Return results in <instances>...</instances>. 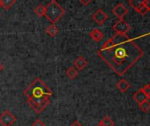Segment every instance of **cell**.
<instances>
[{
  "mask_svg": "<svg viewBox=\"0 0 150 126\" xmlns=\"http://www.w3.org/2000/svg\"><path fill=\"white\" fill-rule=\"evenodd\" d=\"M97 54L114 73L123 76L142 57L144 52L128 35L116 34Z\"/></svg>",
  "mask_w": 150,
  "mask_h": 126,
  "instance_id": "cell-1",
  "label": "cell"
},
{
  "mask_svg": "<svg viewBox=\"0 0 150 126\" xmlns=\"http://www.w3.org/2000/svg\"><path fill=\"white\" fill-rule=\"evenodd\" d=\"M52 94V90L40 78H36L23 92V94L28 99L50 97Z\"/></svg>",
  "mask_w": 150,
  "mask_h": 126,
  "instance_id": "cell-2",
  "label": "cell"
},
{
  "mask_svg": "<svg viewBox=\"0 0 150 126\" xmlns=\"http://www.w3.org/2000/svg\"><path fill=\"white\" fill-rule=\"evenodd\" d=\"M64 13H65V11L56 0H51V1L45 6L44 16L51 24L57 23L64 15Z\"/></svg>",
  "mask_w": 150,
  "mask_h": 126,
  "instance_id": "cell-3",
  "label": "cell"
},
{
  "mask_svg": "<svg viewBox=\"0 0 150 126\" xmlns=\"http://www.w3.org/2000/svg\"><path fill=\"white\" fill-rule=\"evenodd\" d=\"M50 97H43L39 99H27V102L29 107L36 113L41 114L50 103Z\"/></svg>",
  "mask_w": 150,
  "mask_h": 126,
  "instance_id": "cell-4",
  "label": "cell"
},
{
  "mask_svg": "<svg viewBox=\"0 0 150 126\" xmlns=\"http://www.w3.org/2000/svg\"><path fill=\"white\" fill-rule=\"evenodd\" d=\"M16 121L17 118L7 109L0 115V124L2 126H12Z\"/></svg>",
  "mask_w": 150,
  "mask_h": 126,
  "instance_id": "cell-5",
  "label": "cell"
},
{
  "mask_svg": "<svg viewBox=\"0 0 150 126\" xmlns=\"http://www.w3.org/2000/svg\"><path fill=\"white\" fill-rule=\"evenodd\" d=\"M131 29V26L126 23L124 20H118L114 25H113V30L116 32V34H126Z\"/></svg>",
  "mask_w": 150,
  "mask_h": 126,
  "instance_id": "cell-6",
  "label": "cell"
},
{
  "mask_svg": "<svg viewBox=\"0 0 150 126\" xmlns=\"http://www.w3.org/2000/svg\"><path fill=\"white\" fill-rule=\"evenodd\" d=\"M92 19H93V20H94L96 24L102 26V25H103V24L106 22V20H108V15H107L102 9H98V10L92 15Z\"/></svg>",
  "mask_w": 150,
  "mask_h": 126,
  "instance_id": "cell-7",
  "label": "cell"
},
{
  "mask_svg": "<svg viewBox=\"0 0 150 126\" xmlns=\"http://www.w3.org/2000/svg\"><path fill=\"white\" fill-rule=\"evenodd\" d=\"M113 14L118 19V20H123L125 16L128 13V9L123 5V4H117L112 10Z\"/></svg>",
  "mask_w": 150,
  "mask_h": 126,
  "instance_id": "cell-8",
  "label": "cell"
},
{
  "mask_svg": "<svg viewBox=\"0 0 150 126\" xmlns=\"http://www.w3.org/2000/svg\"><path fill=\"white\" fill-rule=\"evenodd\" d=\"M73 65L76 68L78 71H82L86 68V66L88 65V61L81 56H79L76 60L73 62Z\"/></svg>",
  "mask_w": 150,
  "mask_h": 126,
  "instance_id": "cell-9",
  "label": "cell"
},
{
  "mask_svg": "<svg viewBox=\"0 0 150 126\" xmlns=\"http://www.w3.org/2000/svg\"><path fill=\"white\" fill-rule=\"evenodd\" d=\"M132 98L134 99V101H135L138 104H139V103H141V102H143V101H145L149 100L148 97L146 96V94L144 93V91L142 90V88L137 90V91L133 94Z\"/></svg>",
  "mask_w": 150,
  "mask_h": 126,
  "instance_id": "cell-10",
  "label": "cell"
},
{
  "mask_svg": "<svg viewBox=\"0 0 150 126\" xmlns=\"http://www.w3.org/2000/svg\"><path fill=\"white\" fill-rule=\"evenodd\" d=\"M89 36L91 37V39H93L96 42H101L103 39L104 34H103V33L100 29L95 28V29H93L89 33Z\"/></svg>",
  "mask_w": 150,
  "mask_h": 126,
  "instance_id": "cell-11",
  "label": "cell"
},
{
  "mask_svg": "<svg viewBox=\"0 0 150 126\" xmlns=\"http://www.w3.org/2000/svg\"><path fill=\"white\" fill-rule=\"evenodd\" d=\"M130 84L127 80H125V79L120 80L117 84V88L120 93H125L129 88H130Z\"/></svg>",
  "mask_w": 150,
  "mask_h": 126,
  "instance_id": "cell-12",
  "label": "cell"
},
{
  "mask_svg": "<svg viewBox=\"0 0 150 126\" xmlns=\"http://www.w3.org/2000/svg\"><path fill=\"white\" fill-rule=\"evenodd\" d=\"M65 74H66V76L70 80H75V79L78 77L79 73H78V70L75 68V67H70V68L67 69Z\"/></svg>",
  "mask_w": 150,
  "mask_h": 126,
  "instance_id": "cell-13",
  "label": "cell"
},
{
  "mask_svg": "<svg viewBox=\"0 0 150 126\" xmlns=\"http://www.w3.org/2000/svg\"><path fill=\"white\" fill-rule=\"evenodd\" d=\"M46 33L49 36L54 37L58 33V28L57 27V26L55 24H51L50 26L48 27V28L46 29Z\"/></svg>",
  "mask_w": 150,
  "mask_h": 126,
  "instance_id": "cell-14",
  "label": "cell"
},
{
  "mask_svg": "<svg viewBox=\"0 0 150 126\" xmlns=\"http://www.w3.org/2000/svg\"><path fill=\"white\" fill-rule=\"evenodd\" d=\"M99 124L101 126H114L115 125V122H114V121L109 115H105L101 120V122H99Z\"/></svg>",
  "mask_w": 150,
  "mask_h": 126,
  "instance_id": "cell-15",
  "label": "cell"
},
{
  "mask_svg": "<svg viewBox=\"0 0 150 126\" xmlns=\"http://www.w3.org/2000/svg\"><path fill=\"white\" fill-rule=\"evenodd\" d=\"M15 3H16V0H0L1 6L4 7V9H6V10L12 8Z\"/></svg>",
  "mask_w": 150,
  "mask_h": 126,
  "instance_id": "cell-16",
  "label": "cell"
},
{
  "mask_svg": "<svg viewBox=\"0 0 150 126\" xmlns=\"http://www.w3.org/2000/svg\"><path fill=\"white\" fill-rule=\"evenodd\" d=\"M145 0H129L128 4L130 6H132L134 10H137L139 6L144 5Z\"/></svg>",
  "mask_w": 150,
  "mask_h": 126,
  "instance_id": "cell-17",
  "label": "cell"
},
{
  "mask_svg": "<svg viewBox=\"0 0 150 126\" xmlns=\"http://www.w3.org/2000/svg\"><path fill=\"white\" fill-rule=\"evenodd\" d=\"M35 13L38 16V17H43L45 14V6L42 5H39L38 6H36V8L35 9Z\"/></svg>",
  "mask_w": 150,
  "mask_h": 126,
  "instance_id": "cell-18",
  "label": "cell"
},
{
  "mask_svg": "<svg viewBox=\"0 0 150 126\" xmlns=\"http://www.w3.org/2000/svg\"><path fill=\"white\" fill-rule=\"evenodd\" d=\"M139 108H140L143 112L146 113V112H148V111L150 110V101H149L148 100H147V101H145L139 103Z\"/></svg>",
  "mask_w": 150,
  "mask_h": 126,
  "instance_id": "cell-19",
  "label": "cell"
},
{
  "mask_svg": "<svg viewBox=\"0 0 150 126\" xmlns=\"http://www.w3.org/2000/svg\"><path fill=\"white\" fill-rule=\"evenodd\" d=\"M137 13H139V14H140L141 16H144V15H146L149 11H148V9L144 6V5H142L141 6H139L137 10Z\"/></svg>",
  "mask_w": 150,
  "mask_h": 126,
  "instance_id": "cell-20",
  "label": "cell"
},
{
  "mask_svg": "<svg viewBox=\"0 0 150 126\" xmlns=\"http://www.w3.org/2000/svg\"><path fill=\"white\" fill-rule=\"evenodd\" d=\"M142 90H143L144 93L146 94V96L148 97V99H150V84L146 85V86L142 88Z\"/></svg>",
  "mask_w": 150,
  "mask_h": 126,
  "instance_id": "cell-21",
  "label": "cell"
},
{
  "mask_svg": "<svg viewBox=\"0 0 150 126\" xmlns=\"http://www.w3.org/2000/svg\"><path fill=\"white\" fill-rule=\"evenodd\" d=\"M32 126H45V123L40 120V119H36L33 123H32Z\"/></svg>",
  "mask_w": 150,
  "mask_h": 126,
  "instance_id": "cell-22",
  "label": "cell"
},
{
  "mask_svg": "<svg viewBox=\"0 0 150 126\" xmlns=\"http://www.w3.org/2000/svg\"><path fill=\"white\" fill-rule=\"evenodd\" d=\"M79 1H80L83 6H88V5L91 3L92 0H79Z\"/></svg>",
  "mask_w": 150,
  "mask_h": 126,
  "instance_id": "cell-23",
  "label": "cell"
},
{
  "mask_svg": "<svg viewBox=\"0 0 150 126\" xmlns=\"http://www.w3.org/2000/svg\"><path fill=\"white\" fill-rule=\"evenodd\" d=\"M144 6L148 9V11H150V0H145Z\"/></svg>",
  "mask_w": 150,
  "mask_h": 126,
  "instance_id": "cell-24",
  "label": "cell"
},
{
  "mask_svg": "<svg viewBox=\"0 0 150 126\" xmlns=\"http://www.w3.org/2000/svg\"><path fill=\"white\" fill-rule=\"evenodd\" d=\"M70 126H83V125H82L79 121H74Z\"/></svg>",
  "mask_w": 150,
  "mask_h": 126,
  "instance_id": "cell-25",
  "label": "cell"
},
{
  "mask_svg": "<svg viewBox=\"0 0 150 126\" xmlns=\"http://www.w3.org/2000/svg\"><path fill=\"white\" fill-rule=\"evenodd\" d=\"M3 70H4V66H3V65L1 64V63H0V73H1Z\"/></svg>",
  "mask_w": 150,
  "mask_h": 126,
  "instance_id": "cell-26",
  "label": "cell"
},
{
  "mask_svg": "<svg viewBox=\"0 0 150 126\" xmlns=\"http://www.w3.org/2000/svg\"><path fill=\"white\" fill-rule=\"evenodd\" d=\"M0 8H1V4H0Z\"/></svg>",
  "mask_w": 150,
  "mask_h": 126,
  "instance_id": "cell-27",
  "label": "cell"
},
{
  "mask_svg": "<svg viewBox=\"0 0 150 126\" xmlns=\"http://www.w3.org/2000/svg\"><path fill=\"white\" fill-rule=\"evenodd\" d=\"M97 126H101V125H100V124H98V125H97Z\"/></svg>",
  "mask_w": 150,
  "mask_h": 126,
  "instance_id": "cell-28",
  "label": "cell"
},
{
  "mask_svg": "<svg viewBox=\"0 0 150 126\" xmlns=\"http://www.w3.org/2000/svg\"><path fill=\"white\" fill-rule=\"evenodd\" d=\"M0 18H1V14H0Z\"/></svg>",
  "mask_w": 150,
  "mask_h": 126,
  "instance_id": "cell-29",
  "label": "cell"
}]
</instances>
